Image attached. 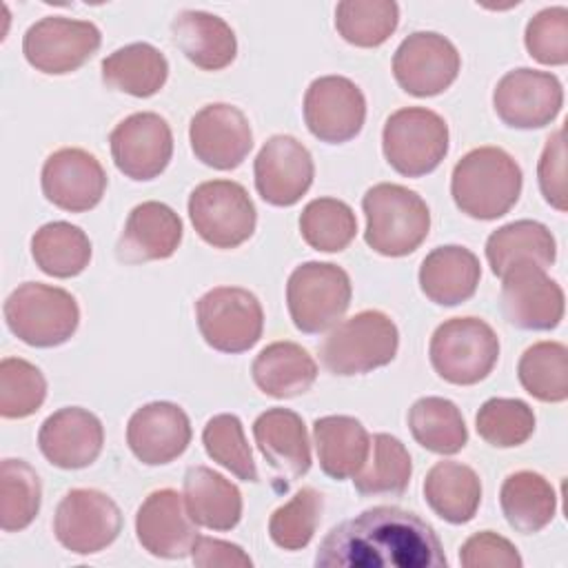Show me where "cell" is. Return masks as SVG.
<instances>
[{
	"label": "cell",
	"instance_id": "35",
	"mask_svg": "<svg viewBox=\"0 0 568 568\" xmlns=\"http://www.w3.org/2000/svg\"><path fill=\"white\" fill-rule=\"evenodd\" d=\"M31 255L47 275L75 277L91 262V240L71 222H49L33 233Z\"/></svg>",
	"mask_w": 568,
	"mask_h": 568
},
{
	"label": "cell",
	"instance_id": "6",
	"mask_svg": "<svg viewBox=\"0 0 568 568\" xmlns=\"http://www.w3.org/2000/svg\"><path fill=\"white\" fill-rule=\"evenodd\" d=\"M428 355L435 373L455 386L486 379L499 359V339L479 317H450L430 337Z\"/></svg>",
	"mask_w": 568,
	"mask_h": 568
},
{
	"label": "cell",
	"instance_id": "47",
	"mask_svg": "<svg viewBox=\"0 0 568 568\" xmlns=\"http://www.w3.org/2000/svg\"><path fill=\"white\" fill-rule=\"evenodd\" d=\"M459 564L466 568H519L524 561L506 537L481 530L462 544Z\"/></svg>",
	"mask_w": 568,
	"mask_h": 568
},
{
	"label": "cell",
	"instance_id": "28",
	"mask_svg": "<svg viewBox=\"0 0 568 568\" xmlns=\"http://www.w3.org/2000/svg\"><path fill=\"white\" fill-rule=\"evenodd\" d=\"M182 497L191 519L209 530H231L242 519L240 488L209 466L186 468Z\"/></svg>",
	"mask_w": 568,
	"mask_h": 568
},
{
	"label": "cell",
	"instance_id": "42",
	"mask_svg": "<svg viewBox=\"0 0 568 568\" xmlns=\"http://www.w3.org/2000/svg\"><path fill=\"white\" fill-rule=\"evenodd\" d=\"M324 510L320 490L304 486L284 506L275 508L268 519V535L282 550H302L313 539Z\"/></svg>",
	"mask_w": 568,
	"mask_h": 568
},
{
	"label": "cell",
	"instance_id": "32",
	"mask_svg": "<svg viewBox=\"0 0 568 568\" xmlns=\"http://www.w3.org/2000/svg\"><path fill=\"white\" fill-rule=\"evenodd\" d=\"M424 499L448 524H466L481 504L479 475L459 462H437L424 479Z\"/></svg>",
	"mask_w": 568,
	"mask_h": 568
},
{
	"label": "cell",
	"instance_id": "44",
	"mask_svg": "<svg viewBox=\"0 0 568 568\" xmlns=\"http://www.w3.org/2000/svg\"><path fill=\"white\" fill-rule=\"evenodd\" d=\"M202 444L206 455L237 479L257 481V466L237 415L220 413L211 417L202 430Z\"/></svg>",
	"mask_w": 568,
	"mask_h": 568
},
{
	"label": "cell",
	"instance_id": "40",
	"mask_svg": "<svg viewBox=\"0 0 568 568\" xmlns=\"http://www.w3.org/2000/svg\"><path fill=\"white\" fill-rule=\"evenodd\" d=\"M42 486L38 473L24 459H2L0 464V528L4 532L24 530L38 515Z\"/></svg>",
	"mask_w": 568,
	"mask_h": 568
},
{
	"label": "cell",
	"instance_id": "19",
	"mask_svg": "<svg viewBox=\"0 0 568 568\" xmlns=\"http://www.w3.org/2000/svg\"><path fill=\"white\" fill-rule=\"evenodd\" d=\"M189 142L195 158L217 171H231L253 149L248 118L233 104L215 102L202 106L189 124Z\"/></svg>",
	"mask_w": 568,
	"mask_h": 568
},
{
	"label": "cell",
	"instance_id": "22",
	"mask_svg": "<svg viewBox=\"0 0 568 568\" xmlns=\"http://www.w3.org/2000/svg\"><path fill=\"white\" fill-rule=\"evenodd\" d=\"M38 446L47 462L58 468H87L102 453L104 428L91 410L67 406L42 422L38 430Z\"/></svg>",
	"mask_w": 568,
	"mask_h": 568
},
{
	"label": "cell",
	"instance_id": "23",
	"mask_svg": "<svg viewBox=\"0 0 568 568\" xmlns=\"http://www.w3.org/2000/svg\"><path fill=\"white\" fill-rule=\"evenodd\" d=\"M191 422L173 402H151L138 408L126 424V444L146 466L178 459L191 444Z\"/></svg>",
	"mask_w": 568,
	"mask_h": 568
},
{
	"label": "cell",
	"instance_id": "38",
	"mask_svg": "<svg viewBox=\"0 0 568 568\" xmlns=\"http://www.w3.org/2000/svg\"><path fill=\"white\" fill-rule=\"evenodd\" d=\"M519 384L539 402L559 404L568 397V348L561 342H537L517 364Z\"/></svg>",
	"mask_w": 568,
	"mask_h": 568
},
{
	"label": "cell",
	"instance_id": "13",
	"mask_svg": "<svg viewBox=\"0 0 568 568\" xmlns=\"http://www.w3.org/2000/svg\"><path fill=\"white\" fill-rule=\"evenodd\" d=\"M497 118L513 129H541L564 106V87L557 75L537 69H513L504 73L493 91Z\"/></svg>",
	"mask_w": 568,
	"mask_h": 568
},
{
	"label": "cell",
	"instance_id": "21",
	"mask_svg": "<svg viewBox=\"0 0 568 568\" xmlns=\"http://www.w3.org/2000/svg\"><path fill=\"white\" fill-rule=\"evenodd\" d=\"M195 526L184 497L173 488L153 490L135 513L138 541L146 552L162 559H182L191 555L197 539Z\"/></svg>",
	"mask_w": 568,
	"mask_h": 568
},
{
	"label": "cell",
	"instance_id": "8",
	"mask_svg": "<svg viewBox=\"0 0 568 568\" xmlns=\"http://www.w3.org/2000/svg\"><path fill=\"white\" fill-rule=\"evenodd\" d=\"M386 162L406 178H422L435 171L448 153L446 120L424 106L397 109L382 131Z\"/></svg>",
	"mask_w": 568,
	"mask_h": 568
},
{
	"label": "cell",
	"instance_id": "26",
	"mask_svg": "<svg viewBox=\"0 0 568 568\" xmlns=\"http://www.w3.org/2000/svg\"><path fill=\"white\" fill-rule=\"evenodd\" d=\"M171 33L184 58L204 71H220L235 60V33L215 13L197 9L180 11L171 22Z\"/></svg>",
	"mask_w": 568,
	"mask_h": 568
},
{
	"label": "cell",
	"instance_id": "7",
	"mask_svg": "<svg viewBox=\"0 0 568 568\" xmlns=\"http://www.w3.org/2000/svg\"><path fill=\"white\" fill-rule=\"evenodd\" d=\"M348 273L331 262H304L286 282V306L297 331L317 335L342 320L351 304Z\"/></svg>",
	"mask_w": 568,
	"mask_h": 568
},
{
	"label": "cell",
	"instance_id": "11",
	"mask_svg": "<svg viewBox=\"0 0 568 568\" xmlns=\"http://www.w3.org/2000/svg\"><path fill=\"white\" fill-rule=\"evenodd\" d=\"M122 530L118 504L102 490H69L53 515L55 539L75 555H93L115 541Z\"/></svg>",
	"mask_w": 568,
	"mask_h": 568
},
{
	"label": "cell",
	"instance_id": "14",
	"mask_svg": "<svg viewBox=\"0 0 568 568\" xmlns=\"http://www.w3.org/2000/svg\"><path fill=\"white\" fill-rule=\"evenodd\" d=\"M459 67L462 58L455 44L435 31L410 33L393 55V75L397 84L415 98L446 91L457 80Z\"/></svg>",
	"mask_w": 568,
	"mask_h": 568
},
{
	"label": "cell",
	"instance_id": "25",
	"mask_svg": "<svg viewBox=\"0 0 568 568\" xmlns=\"http://www.w3.org/2000/svg\"><path fill=\"white\" fill-rule=\"evenodd\" d=\"M264 459L284 477L297 479L311 468V446L302 417L291 408H268L253 422Z\"/></svg>",
	"mask_w": 568,
	"mask_h": 568
},
{
	"label": "cell",
	"instance_id": "48",
	"mask_svg": "<svg viewBox=\"0 0 568 568\" xmlns=\"http://www.w3.org/2000/svg\"><path fill=\"white\" fill-rule=\"evenodd\" d=\"M537 180L544 200L557 209L566 211V144H564V129L550 133L544 144L539 164H537Z\"/></svg>",
	"mask_w": 568,
	"mask_h": 568
},
{
	"label": "cell",
	"instance_id": "12",
	"mask_svg": "<svg viewBox=\"0 0 568 568\" xmlns=\"http://www.w3.org/2000/svg\"><path fill=\"white\" fill-rule=\"evenodd\" d=\"M100 42L102 36L93 22L47 16L27 29L22 53L36 71L64 75L80 69L100 49Z\"/></svg>",
	"mask_w": 568,
	"mask_h": 568
},
{
	"label": "cell",
	"instance_id": "17",
	"mask_svg": "<svg viewBox=\"0 0 568 568\" xmlns=\"http://www.w3.org/2000/svg\"><path fill=\"white\" fill-rule=\"evenodd\" d=\"M501 284V311L506 320L521 331H552L564 320V291L535 264L510 268Z\"/></svg>",
	"mask_w": 568,
	"mask_h": 568
},
{
	"label": "cell",
	"instance_id": "49",
	"mask_svg": "<svg viewBox=\"0 0 568 568\" xmlns=\"http://www.w3.org/2000/svg\"><path fill=\"white\" fill-rule=\"evenodd\" d=\"M191 559L200 568H251L253 559L237 546L215 537L197 535Z\"/></svg>",
	"mask_w": 568,
	"mask_h": 568
},
{
	"label": "cell",
	"instance_id": "31",
	"mask_svg": "<svg viewBox=\"0 0 568 568\" xmlns=\"http://www.w3.org/2000/svg\"><path fill=\"white\" fill-rule=\"evenodd\" d=\"M251 375L255 386L275 399H288L306 393L317 379V364L295 342H273L253 359Z\"/></svg>",
	"mask_w": 568,
	"mask_h": 568
},
{
	"label": "cell",
	"instance_id": "15",
	"mask_svg": "<svg viewBox=\"0 0 568 568\" xmlns=\"http://www.w3.org/2000/svg\"><path fill=\"white\" fill-rule=\"evenodd\" d=\"M366 120L362 89L344 75L315 78L304 93V122L326 144L353 140Z\"/></svg>",
	"mask_w": 568,
	"mask_h": 568
},
{
	"label": "cell",
	"instance_id": "37",
	"mask_svg": "<svg viewBox=\"0 0 568 568\" xmlns=\"http://www.w3.org/2000/svg\"><path fill=\"white\" fill-rule=\"evenodd\" d=\"M410 473L413 464L406 446L388 433H377L371 437L368 459L364 468L353 477V484L364 497H399L408 488Z\"/></svg>",
	"mask_w": 568,
	"mask_h": 568
},
{
	"label": "cell",
	"instance_id": "43",
	"mask_svg": "<svg viewBox=\"0 0 568 568\" xmlns=\"http://www.w3.org/2000/svg\"><path fill=\"white\" fill-rule=\"evenodd\" d=\"M479 437L495 448H515L535 433L532 408L515 397H490L475 415Z\"/></svg>",
	"mask_w": 568,
	"mask_h": 568
},
{
	"label": "cell",
	"instance_id": "39",
	"mask_svg": "<svg viewBox=\"0 0 568 568\" xmlns=\"http://www.w3.org/2000/svg\"><path fill=\"white\" fill-rule=\"evenodd\" d=\"M399 24V7L393 0H344L335 7L337 33L355 47L384 44Z\"/></svg>",
	"mask_w": 568,
	"mask_h": 568
},
{
	"label": "cell",
	"instance_id": "41",
	"mask_svg": "<svg viewBox=\"0 0 568 568\" xmlns=\"http://www.w3.org/2000/svg\"><path fill=\"white\" fill-rule=\"evenodd\" d=\"M300 233L311 248L337 253L353 242L357 233V217L342 200L315 197L302 209Z\"/></svg>",
	"mask_w": 568,
	"mask_h": 568
},
{
	"label": "cell",
	"instance_id": "1",
	"mask_svg": "<svg viewBox=\"0 0 568 568\" xmlns=\"http://www.w3.org/2000/svg\"><path fill=\"white\" fill-rule=\"evenodd\" d=\"M317 568H446L433 526L397 506H375L333 526L315 552Z\"/></svg>",
	"mask_w": 568,
	"mask_h": 568
},
{
	"label": "cell",
	"instance_id": "30",
	"mask_svg": "<svg viewBox=\"0 0 568 568\" xmlns=\"http://www.w3.org/2000/svg\"><path fill=\"white\" fill-rule=\"evenodd\" d=\"M557 257V242L550 229L535 220H517L499 226L486 240V260L497 277L519 264L548 268Z\"/></svg>",
	"mask_w": 568,
	"mask_h": 568
},
{
	"label": "cell",
	"instance_id": "46",
	"mask_svg": "<svg viewBox=\"0 0 568 568\" xmlns=\"http://www.w3.org/2000/svg\"><path fill=\"white\" fill-rule=\"evenodd\" d=\"M524 42L528 53L550 67L568 62V9L548 7L532 16L526 24Z\"/></svg>",
	"mask_w": 568,
	"mask_h": 568
},
{
	"label": "cell",
	"instance_id": "3",
	"mask_svg": "<svg viewBox=\"0 0 568 568\" xmlns=\"http://www.w3.org/2000/svg\"><path fill=\"white\" fill-rule=\"evenodd\" d=\"M366 215V244L386 257L410 255L430 231V211L422 195L402 186L382 182L362 197Z\"/></svg>",
	"mask_w": 568,
	"mask_h": 568
},
{
	"label": "cell",
	"instance_id": "34",
	"mask_svg": "<svg viewBox=\"0 0 568 568\" xmlns=\"http://www.w3.org/2000/svg\"><path fill=\"white\" fill-rule=\"evenodd\" d=\"M169 78V62L149 42L126 44L102 60V80L109 89L133 98L155 95Z\"/></svg>",
	"mask_w": 568,
	"mask_h": 568
},
{
	"label": "cell",
	"instance_id": "45",
	"mask_svg": "<svg viewBox=\"0 0 568 568\" xmlns=\"http://www.w3.org/2000/svg\"><path fill=\"white\" fill-rule=\"evenodd\" d=\"M47 397V379L42 371L22 359L4 357L0 362V415L22 419L33 415Z\"/></svg>",
	"mask_w": 568,
	"mask_h": 568
},
{
	"label": "cell",
	"instance_id": "20",
	"mask_svg": "<svg viewBox=\"0 0 568 568\" xmlns=\"http://www.w3.org/2000/svg\"><path fill=\"white\" fill-rule=\"evenodd\" d=\"M40 182L44 197L53 206L71 213L98 206L106 191V173L100 160L78 146L53 151L44 160Z\"/></svg>",
	"mask_w": 568,
	"mask_h": 568
},
{
	"label": "cell",
	"instance_id": "10",
	"mask_svg": "<svg viewBox=\"0 0 568 568\" xmlns=\"http://www.w3.org/2000/svg\"><path fill=\"white\" fill-rule=\"evenodd\" d=\"M197 328L204 342L220 353L253 348L264 331L260 300L240 286H215L195 302Z\"/></svg>",
	"mask_w": 568,
	"mask_h": 568
},
{
	"label": "cell",
	"instance_id": "9",
	"mask_svg": "<svg viewBox=\"0 0 568 568\" xmlns=\"http://www.w3.org/2000/svg\"><path fill=\"white\" fill-rule=\"evenodd\" d=\"M189 217L195 233L215 248L244 244L257 224L255 204L233 180H209L189 195Z\"/></svg>",
	"mask_w": 568,
	"mask_h": 568
},
{
	"label": "cell",
	"instance_id": "4",
	"mask_svg": "<svg viewBox=\"0 0 568 568\" xmlns=\"http://www.w3.org/2000/svg\"><path fill=\"white\" fill-rule=\"evenodd\" d=\"M7 328L24 344L53 348L71 339L80 324L75 297L58 286L24 282L4 300Z\"/></svg>",
	"mask_w": 568,
	"mask_h": 568
},
{
	"label": "cell",
	"instance_id": "2",
	"mask_svg": "<svg viewBox=\"0 0 568 568\" xmlns=\"http://www.w3.org/2000/svg\"><path fill=\"white\" fill-rule=\"evenodd\" d=\"M521 184V169L508 151L477 146L455 164L450 195L468 217L497 220L517 204Z\"/></svg>",
	"mask_w": 568,
	"mask_h": 568
},
{
	"label": "cell",
	"instance_id": "29",
	"mask_svg": "<svg viewBox=\"0 0 568 568\" xmlns=\"http://www.w3.org/2000/svg\"><path fill=\"white\" fill-rule=\"evenodd\" d=\"M313 439L320 468L333 479L355 477L371 450V437L364 424L351 415H326L315 419Z\"/></svg>",
	"mask_w": 568,
	"mask_h": 568
},
{
	"label": "cell",
	"instance_id": "5",
	"mask_svg": "<svg viewBox=\"0 0 568 568\" xmlns=\"http://www.w3.org/2000/svg\"><path fill=\"white\" fill-rule=\"evenodd\" d=\"M399 331L382 311H359L339 322L322 342V364L342 377L371 373L395 359Z\"/></svg>",
	"mask_w": 568,
	"mask_h": 568
},
{
	"label": "cell",
	"instance_id": "24",
	"mask_svg": "<svg viewBox=\"0 0 568 568\" xmlns=\"http://www.w3.org/2000/svg\"><path fill=\"white\" fill-rule=\"evenodd\" d=\"M182 242V220L164 202L133 206L118 240V257L126 264L171 257Z\"/></svg>",
	"mask_w": 568,
	"mask_h": 568
},
{
	"label": "cell",
	"instance_id": "27",
	"mask_svg": "<svg viewBox=\"0 0 568 568\" xmlns=\"http://www.w3.org/2000/svg\"><path fill=\"white\" fill-rule=\"evenodd\" d=\"M481 266L477 255L457 244L433 248L419 266L422 293L439 306H457L477 291Z\"/></svg>",
	"mask_w": 568,
	"mask_h": 568
},
{
	"label": "cell",
	"instance_id": "18",
	"mask_svg": "<svg viewBox=\"0 0 568 568\" xmlns=\"http://www.w3.org/2000/svg\"><path fill=\"white\" fill-rule=\"evenodd\" d=\"M255 189L273 206H293L311 189L315 164L311 151L293 135H271L253 164Z\"/></svg>",
	"mask_w": 568,
	"mask_h": 568
},
{
	"label": "cell",
	"instance_id": "33",
	"mask_svg": "<svg viewBox=\"0 0 568 568\" xmlns=\"http://www.w3.org/2000/svg\"><path fill=\"white\" fill-rule=\"evenodd\" d=\"M499 506L513 530L532 535L552 521L557 493L544 475L535 470H517L504 479Z\"/></svg>",
	"mask_w": 568,
	"mask_h": 568
},
{
	"label": "cell",
	"instance_id": "36",
	"mask_svg": "<svg viewBox=\"0 0 568 568\" xmlns=\"http://www.w3.org/2000/svg\"><path fill=\"white\" fill-rule=\"evenodd\" d=\"M408 428L422 448L437 455H455L468 442L462 410L446 397H419L408 410Z\"/></svg>",
	"mask_w": 568,
	"mask_h": 568
},
{
	"label": "cell",
	"instance_id": "16",
	"mask_svg": "<svg viewBox=\"0 0 568 568\" xmlns=\"http://www.w3.org/2000/svg\"><path fill=\"white\" fill-rule=\"evenodd\" d=\"M109 144L118 171L138 182L158 178L173 155L171 126L153 111H140L124 118L111 131Z\"/></svg>",
	"mask_w": 568,
	"mask_h": 568
}]
</instances>
